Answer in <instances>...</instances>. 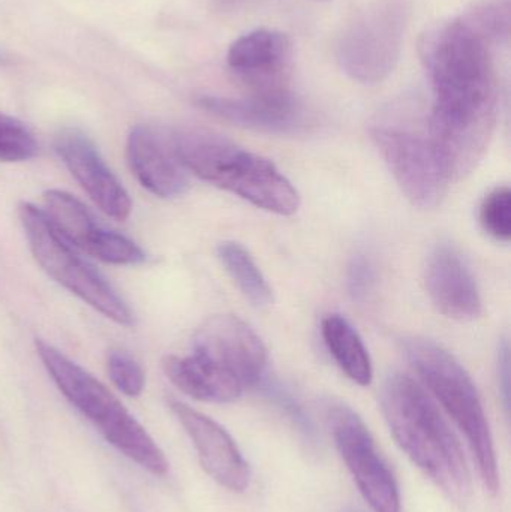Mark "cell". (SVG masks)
<instances>
[{
    "label": "cell",
    "instance_id": "obj_1",
    "mask_svg": "<svg viewBox=\"0 0 511 512\" xmlns=\"http://www.w3.org/2000/svg\"><path fill=\"white\" fill-rule=\"evenodd\" d=\"M498 48L462 12L435 24L420 41L434 105L428 134L450 182L479 165L498 117Z\"/></svg>",
    "mask_w": 511,
    "mask_h": 512
},
{
    "label": "cell",
    "instance_id": "obj_2",
    "mask_svg": "<svg viewBox=\"0 0 511 512\" xmlns=\"http://www.w3.org/2000/svg\"><path fill=\"white\" fill-rule=\"evenodd\" d=\"M381 409L393 438L411 462L455 504H468L471 474L455 433L425 388L395 373L381 391Z\"/></svg>",
    "mask_w": 511,
    "mask_h": 512
},
{
    "label": "cell",
    "instance_id": "obj_3",
    "mask_svg": "<svg viewBox=\"0 0 511 512\" xmlns=\"http://www.w3.org/2000/svg\"><path fill=\"white\" fill-rule=\"evenodd\" d=\"M170 132L185 170L204 182L276 215L290 216L299 210V192L269 159L207 129L179 128Z\"/></svg>",
    "mask_w": 511,
    "mask_h": 512
},
{
    "label": "cell",
    "instance_id": "obj_4",
    "mask_svg": "<svg viewBox=\"0 0 511 512\" xmlns=\"http://www.w3.org/2000/svg\"><path fill=\"white\" fill-rule=\"evenodd\" d=\"M35 348L60 393L111 447L155 477L168 474L170 463L164 451L101 381L50 343L36 339Z\"/></svg>",
    "mask_w": 511,
    "mask_h": 512
},
{
    "label": "cell",
    "instance_id": "obj_5",
    "mask_svg": "<svg viewBox=\"0 0 511 512\" xmlns=\"http://www.w3.org/2000/svg\"><path fill=\"white\" fill-rule=\"evenodd\" d=\"M404 352L423 384L467 438L486 489L497 492L500 477L494 439L473 379L450 352L432 340L411 337L404 342Z\"/></svg>",
    "mask_w": 511,
    "mask_h": 512
},
{
    "label": "cell",
    "instance_id": "obj_6",
    "mask_svg": "<svg viewBox=\"0 0 511 512\" xmlns=\"http://www.w3.org/2000/svg\"><path fill=\"white\" fill-rule=\"evenodd\" d=\"M407 0H372L347 21L336 41L339 68L362 84L386 80L398 65L407 33Z\"/></svg>",
    "mask_w": 511,
    "mask_h": 512
},
{
    "label": "cell",
    "instance_id": "obj_7",
    "mask_svg": "<svg viewBox=\"0 0 511 512\" xmlns=\"http://www.w3.org/2000/svg\"><path fill=\"white\" fill-rule=\"evenodd\" d=\"M18 216L33 258L48 276L105 318L116 324L132 325L134 316L131 309L116 289L56 233L41 209L23 203L18 209Z\"/></svg>",
    "mask_w": 511,
    "mask_h": 512
},
{
    "label": "cell",
    "instance_id": "obj_8",
    "mask_svg": "<svg viewBox=\"0 0 511 512\" xmlns=\"http://www.w3.org/2000/svg\"><path fill=\"white\" fill-rule=\"evenodd\" d=\"M371 138L405 197L420 209L440 206L450 179L428 131L393 123L371 126Z\"/></svg>",
    "mask_w": 511,
    "mask_h": 512
},
{
    "label": "cell",
    "instance_id": "obj_9",
    "mask_svg": "<svg viewBox=\"0 0 511 512\" xmlns=\"http://www.w3.org/2000/svg\"><path fill=\"white\" fill-rule=\"evenodd\" d=\"M329 421L339 456L371 510L401 512V493L395 475L362 418L348 406L335 405L329 409Z\"/></svg>",
    "mask_w": 511,
    "mask_h": 512
},
{
    "label": "cell",
    "instance_id": "obj_10",
    "mask_svg": "<svg viewBox=\"0 0 511 512\" xmlns=\"http://www.w3.org/2000/svg\"><path fill=\"white\" fill-rule=\"evenodd\" d=\"M294 48L290 36L281 30H251L228 48L227 65L249 95L290 92Z\"/></svg>",
    "mask_w": 511,
    "mask_h": 512
},
{
    "label": "cell",
    "instance_id": "obj_11",
    "mask_svg": "<svg viewBox=\"0 0 511 512\" xmlns=\"http://www.w3.org/2000/svg\"><path fill=\"white\" fill-rule=\"evenodd\" d=\"M42 212L62 239L86 254L116 265L146 261V254L132 240L105 230L90 210L68 192L59 189L45 192Z\"/></svg>",
    "mask_w": 511,
    "mask_h": 512
},
{
    "label": "cell",
    "instance_id": "obj_12",
    "mask_svg": "<svg viewBox=\"0 0 511 512\" xmlns=\"http://www.w3.org/2000/svg\"><path fill=\"white\" fill-rule=\"evenodd\" d=\"M194 352L239 379L245 388L258 387L266 376V346L257 333L236 316L207 319L195 334Z\"/></svg>",
    "mask_w": 511,
    "mask_h": 512
},
{
    "label": "cell",
    "instance_id": "obj_13",
    "mask_svg": "<svg viewBox=\"0 0 511 512\" xmlns=\"http://www.w3.org/2000/svg\"><path fill=\"white\" fill-rule=\"evenodd\" d=\"M54 149L72 177L105 215L119 222L131 216L128 192L86 134L74 128L63 129L54 140Z\"/></svg>",
    "mask_w": 511,
    "mask_h": 512
},
{
    "label": "cell",
    "instance_id": "obj_14",
    "mask_svg": "<svg viewBox=\"0 0 511 512\" xmlns=\"http://www.w3.org/2000/svg\"><path fill=\"white\" fill-rule=\"evenodd\" d=\"M170 408L191 438L207 475L230 492H245L251 481V469L230 433L185 403L173 400Z\"/></svg>",
    "mask_w": 511,
    "mask_h": 512
},
{
    "label": "cell",
    "instance_id": "obj_15",
    "mask_svg": "<svg viewBox=\"0 0 511 512\" xmlns=\"http://www.w3.org/2000/svg\"><path fill=\"white\" fill-rule=\"evenodd\" d=\"M126 158L140 185L159 198H174L188 189V177L177 158L171 132L150 125L131 129Z\"/></svg>",
    "mask_w": 511,
    "mask_h": 512
},
{
    "label": "cell",
    "instance_id": "obj_16",
    "mask_svg": "<svg viewBox=\"0 0 511 512\" xmlns=\"http://www.w3.org/2000/svg\"><path fill=\"white\" fill-rule=\"evenodd\" d=\"M201 110L225 122L254 131L291 134L308 123L305 108L293 92L276 95H249L243 98L204 95L197 99Z\"/></svg>",
    "mask_w": 511,
    "mask_h": 512
},
{
    "label": "cell",
    "instance_id": "obj_17",
    "mask_svg": "<svg viewBox=\"0 0 511 512\" xmlns=\"http://www.w3.org/2000/svg\"><path fill=\"white\" fill-rule=\"evenodd\" d=\"M426 289L438 310L456 321L482 315L483 303L476 277L453 246L435 248L426 265Z\"/></svg>",
    "mask_w": 511,
    "mask_h": 512
},
{
    "label": "cell",
    "instance_id": "obj_18",
    "mask_svg": "<svg viewBox=\"0 0 511 512\" xmlns=\"http://www.w3.org/2000/svg\"><path fill=\"white\" fill-rule=\"evenodd\" d=\"M164 370L180 391L201 402H234L245 390L239 379L195 352L188 357L165 358Z\"/></svg>",
    "mask_w": 511,
    "mask_h": 512
},
{
    "label": "cell",
    "instance_id": "obj_19",
    "mask_svg": "<svg viewBox=\"0 0 511 512\" xmlns=\"http://www.w3.org/2000/svg\"><path fill=\"white\" fill-rule=\"evenodd\" d=\"M321 331L330 354L342 372L362 387L371 384L374 378L371 357L356 328L344 316L332 313L323 319Z\"/></svg>",
    "mask_w": 511,
    "mask_h": 512
},
{
    "label": "cell",
    "instance_id": "obj_20",
    "mask_svg": "<svg viewBox=\"0 0 511 512\" xmlns=\"http://www.w3.org/2000/svg\"><path fill=\"white\" fill-rule=\"evenodd\" d=\"M218 256L231 279L239 286L246 300L258 309L269 307L273 292L251 254L240 243L225 242L218 248Z\"/></svg>",
    "mask_w": 511,
    "mask_h": 512
},
{
    "label": "cell",
    "instance_id": "obj_21",
    "mask_svg": "<svg viewBox=\"0 0 511 512\" xmlns=\"http://www.w3.org/2000/svg\"><path fill=\"white\" fill-rule=\"evenodd\" d=\"M38 143L21 120L0 113V162H24L35 158Z\"/></svg>",
    "mask_w": 511,
    "mask_h": 512
},
{
    "label": "cell",
    "instance_id": "obj_22",
    "mask_svg": "<svg viewBox=\"0 0 511 512\" xmlns=\"http://www.w3.org/2000/svg\"><path fill=\"white\" fill-rule=\"evenodd\" d=\"M480 222L489 236L507 243L511 237V192L507 186L494 189L480 206Z\"/></svg>",
    "mask_w": 511,
    "mask_h": 512
},
{
    "label": "cell",
    "instance_id": "obj_23",
    "mask_svg": "<svg viewBox=\"0 0 511 512\" xmlns=\"http://www.w3.org/2000/svg\"><path fill=\"white\" fill-rule=\"evenodd\" d=\"M107 370L117 390L125 396L138 397L144 391L146 375L143 367L125 351H111L107 357Z\"/></svg>",
    "mask_w": 511,
    "mask_h": 512
},
{
    "label": "cell",
    "instance_id": "obj_24",
    "mask_svg": "<svg viewBox=\"0 0 511 512\" xmlns=\"http://www.w3.org/2000/svg\"><path fill=\"white\" fill-rule=\"evenodd\" d=\"M375 270L365 255H356L351 259L347 270V288L351 297L363 301L374 288Z\"/></svg>",
    "mask_w": 511,
    "mask_h": 512
},
{
    "label": "cell",
    "instance_id": "obj_25",
    "mask_svg": "<svg viewBox=\"0 0 511 512\" xmlns=\"http://www.w3.org/2000/svg\"><path fill=\"white\" fill-rule=\"evenodd\" d=\"M509 363V345L504 342L500 348V361H498L500 367H498V370H500V385L506 405H509Z\"/></svg>",
    "mask_w": 511,
    "mask_h": 512
},
{
    "label": "cell",
    "instance_id": "obj_26",
    "mask_svg": "<svg viewBox=\"0 0 511 512\" xmlns=\"http://www.w3.org/2000/svg\"><path fill=\"white\" fill-rule=\"evenodd\" d=\"M317 2H329V0H317Z\"/></svg>",
    "mask_w": 511,
    "mask_h": 512
},
{
    "label": "cell",
    "instance_id": "obj_27",
    "mask_svg": "<svg viewBox=\"0 0 511 512\" xmlns=\"http://www.w3.org/2000/svg\"><path fill=\"white\" fill-rule=\"evenodd\" d=\"M351 512H356V511H351Z\"/></svg>",
    "mask_w": 511,
    "mask_h": 512
}]
</instances>
